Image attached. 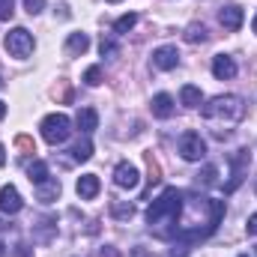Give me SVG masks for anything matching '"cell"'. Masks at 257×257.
I'll list each match as a JSON object with an SVG mask.
<instances>
[{
    "label": "cell",
    "mask_w": 257,
    "mask_h": 257,
    "mask_svg": "<svg viewBox=\"0 0 257 257\" xmlns=\"http://www.w3.org/2000/svg\"><path fill=\"white\" fill-rule=\"evenodd\" d=\"M111 3H120V0H111Z\"/></svg>",
    "instance_id": "d590c367"
},
{
    "label": "cell",
    "mask_w": 257,
    "mask_h": 257,
    "mask_svg": "<svg viewBox=\"0 0 257 257\" xmlns=\"http://www.w3.org/2000/svg\"><path fill=\"white\" fill-rule=\"evenodd\" d=\"M200 114H203L206 120H227V123H236V120H242L245 105H242L239 96H215V99H209V105H203Z\"/></svg>",
    "instance_id": "7a4b0ae2"
},
{
    "label": "cell",
    "mask_w": 257,
    "mask_h": 257,
    "mask_svg": "<svg viewBox=\"0 0 257 257\" xmlns=\"http://www.w3.org/2000/svg\"><path fill=\"white\" fill-rule=\"evenodd\" d=\"M114 183L120 186V189H138V183H141V174H138V168L135 165H128V162H120L117 168H114Z\"/></svg>",
    "instance_id": "8992f818"
},
{
    "label": "cell",
    "mask_w": 257,
    "mask_h": 257,
    "mask_svg": "<svg viewBox=\"0 0 257 257\" xmlns=\"http://www.w3.org/2000/svg\"><path fill=\"white\" fill-rule=\"evenodd\" d=\"M15 147H18L21 153H27V156H33V153H36V144H33V138H30V135H18V138H15Z\"/></svg>",
    "instance_id": "7402d4cb"
},
{
    "label": "cell",
    "mask_w": 257,
    "mask_h": 257,
    "mask_svg": "<svg viewBox=\"0 0 257 257\" xmlns=\"http://www.w3.org/2000/svg\"><path fill=\"white\" fill-rule=\"evenodd\" d=\"M180 156H183L186 162H200V159L206 156V141H203L197 132H186V135L180 138Z\"/></svg>",
    "instance_id": "5b68a950"
},
{
    "label": "cell",
    "mask_w": 257,
    "mask_h": 257,
    "mask_svg": "<svg viewBox=\"0 0 257 257\" xmlns=\"http://www.w3.org/2000/svg\"><path fill=\"white\" fill-rule=\"evenodd\" d=\"M180 212H183V192H177V189H165L162 197L147 209V221H150V227H156V233H159L162 224H174V227H177ZM177 233H180V227H177Z\"/></svg>",
    "instance_id": "6da1fadb"
},
{
    "label": "cell",
    "mask_w": 257,
    "mask_h": 257,
    "mask_svg": "<svg viewBox=\"0 0 257 257\" xmlns=\"http://www.w3.org/2000/svg\"><path fill=\"white\" fill-rule=\"evenodd\" d=\"M42 138L48 141V144H63L66 138H69V132H72V123H69V117L66 114H48L45 120H42Z\"/></svg>",
    "instance_id": "277c9868"
},
{
    "label": "cell",
    "mask_w": 257,
    "mask_h": 257,
    "mask_svg": "<svg viewBox=\"0 0 257 257\" xmlns=\"http://www.w3.org/2000/svg\"><path fill=\"white\" fill-rule=\"evenodd\" d=\"M54 96H57L60 102H69V99H72V90H69L66 81H60V90H54Z\"/></svg>",
    "instance_id": "83f0119b"
},
{
    "label": "cell",
    "mask_w": 257,
    "mask_h": 257,
    "mask_svg": "<svg viewBox=\"0 0 257 257\" xmlns=\"http://www.w3.org/2000/svg\"><path fill=\"white\" fill-rule=\"evenodd\" d=\"M144 159H147V174H150L147 180H150V183L156 186V183L162 180V168H159V162H156V156H153V153H147Z\"/></svg>",
    "instance_id": "ffe728a7"
},
{
    "label": "cell",
    "mask_w": 257,
    "mask_h": 257,
    "mask_svg": "<svg viewBox=\"0 0 257 257\" xmlns=\"http://www.w3.org/2000/svg\"><path fill=\"white\" fill-rule=\"evenodd\" d=\"M200 99H203V96H200V87H194V84H186V87L180 90V102H183L186 108H197Z\"/></svg>",
    "instance_id": "2e32d148"
},
{
    "label": "cell",
    "mask_w": 257,
    "mask_h": 257,
    "mask_svg": "<svg viewBox=\"0 0 257 257\" xmlns=\"http://www.w3.org/2000/svg\"><path fill=\"white\" fill-rule=\"evenodd\" d=\"M215 174H218V168H215V165H206L203 174H197V177H200L203 183H215Z\"/></svg>",
    "instance_id": "4316f807"
},
{
    "label": "cell",
    "mask_w": 257,
    "mask_h": 257,
    "mask_svg": "<svg viewBox=\"0 0 257 257\" xmlns=\"http://www.w3.org/2000/svg\"><path fill=\"white\" fill-rule=\"evenodd\" d=\"M138 24V15L135 12H128V15H120L117 21H114V33H126V30H132Z\"/></svg>",
    "instance_id": "44dd1931"
},
{
    "label": "cell",
    "mask_w": 257,
    "mask_h": 257,
    "mask_svg": "<svg viewBox=\"0 0 257 257\" xmlns=\"http://www.w3.org/2000/svg\"><path fill=\"white\" fill-rule=\"evenodd\" d=\"M153 66H159V69H177L180 66V51L174 48V45H162V48H156L153 51Z\"/></svg>",
    "instance_id": "ba28073f"
},
{
    "label": "cell",
    "mask_w": 257,
    "mask_h": 257,
    "mask_svg": "<svg viewBox=\"0 0 257 257\" xmlns=\"http://www.w3.org/2000/svg\"><path fill=\"white\" fill-rule=\"evenodd\" d=\"M251 27H254V33H257V15H254V24H251Z\"/></svg>",
    "instance_id": "836d02e7"
},
{
    "label": "cell",
    "mask_w": 257,
    "mask_h": 257,
    "mask_svg": "<svg viewBox=\"0 0 257 257\" xmlns=\"http://www.w3.org/2000/svg\"><path fill=\"white\" fill-rule=\"evenodd\" d=\"M75 123H78V128H81L84 135H90L93 128L99 126V114H96L93 108H81V111H78V117H75Z\"/></svg>",
    "instance_id": "9a60e30c"
},
{
    "label": "cell",
    "mask_w": 257,
    "mask_h": 257,
    "mask_svg": "<svg viewBox=\"0 0 257 257\" xmlns=\"http://www.w3.org/2000/svg\"><path fill=\"white\" fill-rule=\"evenodd\" d=\"M218 21H221L224 30L236 33V30L242 27V21H245V12H242V6H224V9L218 12Z\"/></svg>",
    "instance_id": "9c48e42d"
},
{
    "label": "cell",
    "mask_w": 257,
    "mask_h": 257,
    "mask_svg": "<svg viewBox=\"0 0 257 257\" xmlns=\"http://www.w3.org/2000/svg\"><path fill=\"white\" fill-rule=\"evenodd\" d=\"M6 117V105H3V99H0V120Z\"/></svg>",
    "instance_id": "d6a6232c"
},
{
    "label": "cell",
    "mask_w": 257,
    "mask_h": 257,
    "mask_svg": "<svg viewBox=\"0 0 257 257\" xmlns=\"http://www.w3.org/2000/svg\"><path fill=\"white\" fill-rule=\"evenodd\" d=\"M183 36H186V42H192V45H197V42L203 45V42H206V27H203V24H189Z\"/></svg>",
    "instance_id": "ac0fdd59"
},
{
    "label": "cell",
    "mask_w": 257,
    "mask_h": 257,
    "mask_svg": "<svg viewBox=\"0 0 257 257\" xmlns=\"http://www.w3.org/2000/svg\"><path fill=\"white\" fill-rule=\"evenodd\" d=\"M111 212H114L117 218H132L135 209H132V203H120V200H114V203H111Z\"/></svg>",
    "instance_id": "cb8c5ba5"
},
{
    "label": "cell",
    "mask_w": 257,
    "mask_h": 257,
    "mask_svg": "<svg viewBox=\"0 0 257 257\" xmlns=\"http://www.w3.org/2000/svg\"><path fill=\"white\" fill-rule=\"evenodd\" d=\"M3 45H6L9 57H15V60H27V57L33 54V48H36V42H33V36H30V30H24V27H12V30L6 33Z\"/></svg>",
    "instance_id": "3957f363"
},
{
    "label": "cell",
    "mask_w": 257,
    "mask_h": 257,
    "mask_svg": "<svg viewBox=\"0 0 257 257\" xmlns=\"http://www.w3.org/2000/svg\"><path fill=\"white\" fill-rule=\"evenodd\" d=\"M12 257H30V245H15V251H12Z\"/></svg>",
    "instance_id": "f1b7e54d"
},
{
    "label": "cell",
    "mask_w": 257,
    "mask_h": 257,
    "mask_svg": "<svg viewBox=\"0 0 257 257\" xmlns=\"http://www.w3.org/2000/svg\"><path fill=\"white\" fill-rule=\"evenodd\" d=\"M212 75H215L218 81H230V78L236 75V63H233V57H227V54H215V60H212Z\"/></svg>",
    "instance_id": "8fae6325"
},
{
    "label": "cell",
    "mask_w": 257,
    "mask_h": 257,
    "mask_svg": "<svg viewBox=\"0 0 257 257\" xmlns=\"http://www.w3.org/2000/svg\"><path fill=\"white\" fill-rule=\"evenodd\" d=\"M24 9H27L30 15H39V12L45 9V0H24Z\"/></svg>",
    "instance_id": "484cf974"
},
{
    "label": "cell",
    "mask_w": 257,
    "mask_h": 257,
    "mask_svg": "<svg viewBox=\"0 0 257 257\" xmlns=\"http://www.w3.org/2000/svg\"><path fill=\"white\" fill-rule=\"evenodd\" d=\"M84 84H87V87H96V84H102V69H99V66H90V69L84 72Z\"/></svg>",
    "instance_id": "603a6c76"
},
{
    "label": "cell",
    "mask_w": 257,
    "mask_h": 257,
    "mask_svg": "<svg viewBox=\"0 0 257 257\" xmlns=\"http://www.w3.org/2000/svg\"><path fill=\"white\" fill-rule=\"evenodd\" d=\"M0 257H3V242H0Z\"/></svg>",
    "instance_id": "e575fe53"
},
{
    "label": "cell",
    "mask_w": 257,
    "mask_h": 257,
    "mask_svg": "<svg viewBox=\"0 0 257 257\" xmlns=\"http://www.w3.org/2000/svg\"><path fill=\"white\" fill-rule=\"evenodd\" d=\"M57 197H60V183H57V180H45V183L36 186V200H42V203H54Z\"/></svg>",
    "instance_id": "7c38bea8"
},
{
    "label": "cell",
    "mask_w": 257,
    "mask_h": 257,
    "mask_svg": "<svg viewBox=\"0 0 257 257\" xmlns=\"http://www.w3.org/2000/svg\"><path fill=\"white\" fill-rule=\"evenodd\" d=\"M21 206H24V200H21V194H18L15 186H3L0 189V212L15 215V212H21Z\"/></svg>",
    "instance_id": "52a82bcc"
},
{
    "label": "cell",
    "mask_w": 257,
    "mask_h": 257,
    "mask_svg": "<svg viewBox=\"0 0 257 257\" xmlns=\"http://www.w3.org/2000/svg\"><path fill=\"white\" fill-rule=\"evenodd\" d=\"M99 48H102V57H105V54H114V51H117V48H114V42H108V39H102V45H99Z\"/></svg>",
    "instance_id": "f546056e"
},
{
    "label": "cell",
    "mask_w": 257,
    "mask_h": 257,
    "mask_svg": "<svg viewBox=\"0 0 257 257\" xmlns=\"http://www.w3.org/2000/svg\"><path fill=\"white\" fill-rule=\"evenodd\" d=\"M87 48H90V36H87V33H69V39H66V51H69L72 57L84 54Z\"/></svg>",
    "instance_id": "4fadbf2b"
},
{
    "label": "cell",
    "mask_w": 257,
    "mask_h": 257,
    "mask_svg": "<svg viewBox=\"0 0 257 257\" xmlns=\"http://www.w3.org/2000/svg\"><path fill=\"white\" fill-rule=\"evenodd\" d=\"M90 156H93V144H90L87 138H84V141H78V144L72 147V159H75V162H87Z\"/></svg>",
    "instance_id": "d6986e66"
},
{
    "label": "cell",
    "mask_w": 257,
    "mask_h": 257,
    "mask_svg": "<svg viewBox=\"0 0 257 257\" xmlns=\"http://www.w3.org/2000/svg\"><path fill=\"white\" fill-rule=\"evenodd\" d=\"M99 189H102V183H99L96 174H84V177L78 180V186H75V192H78L81 200H93V197L99 194Z\"/></svg>",
    "instance_id": "30bf717a"
},
{
    "label": "cell",
    "mask_w": 257,
    "mask_h": 257,
    "mask_svg": "<svg viewBox=\"0 0 257 257\" xmlns=\"http://www.w3.org/2000/svg\"><path fill=\"white\" fill-rule=\"evenodd\" d=\"M239 257H248V254H239Z\"/></svg>",
    "instance_id": "8d00e7d4"
},
{
    "label": "cell",
    "mask_w": 257,
    "mask_h": 257,
    "mask_svg": "<svg viewBox=\"0 0 257 257\" xmlns=\"http://www.w3.org/2000/svg\"><path fill=\"white\" fill-rule=\"evenodd\" d=\"M245 227H248V233H251V236H257V212L248 218V224H245Z\"/></svg>",
    "instance_id": "4dcf8cb0"
},
{
    "label": "cell",
    "mask_w": 257,
    "mask_h": 257,
    "mask_svg": "<svg viewBox=\"0 0 257 257\" xmlns=\"http://www.w3.org/2000/svg\"><path fill=\"white\" fill-rule=\"evenodd\" d=\"M27 177H30V183H33V186H39V183H45V180H48V165L36 159V162H33L30 168H27Z\"/></svg>",
    "instance_id": "e0dca14e"
},
{
    "label": "cell",
    "mask_w": 257,
    "mask_h": 257,
    "mask_svg": "<svg viewBox=\"0 0 257 257\" xmlns=\"http://www.w3.org/2000/svg\"><path fill=\"white\" fill-rule=\"evenodd\" d=\"M6 165V150H3V144H0V168Z\"/></svg>",
    "instance_id": "1f68e13d"
},
{
    "label": "cell",
    "mask_w": 257,
    "mask_h": 257,
    "mask_svg": "<svg viewBox=\"0 0 257 257\" xmlns=\"http://www.w3.org/2000/svg\"><path fill=\"white\" fill-rule=\"evenodd\" d=\"M153 114H156V117H162V120H168V117L174 114V99H171L168 93L153 96Z\"/></svg>",
    "instance_id": "5bb4252c"
},
{
    "label": "cell",
    "mask_w": 257,
    "mask_h": 257,
    "mask_svg": "<svg viewBox=\"0 0 257 257\" xmlns=\"http://www.w3.org/2000/svg\"><path fill=\"white\" fill-rule=\"evenodd\" d=\"M15 12V0H0V21H9Z\"/></svg>",
    "instance_id": "d4e9b609"
}]
</instances>
